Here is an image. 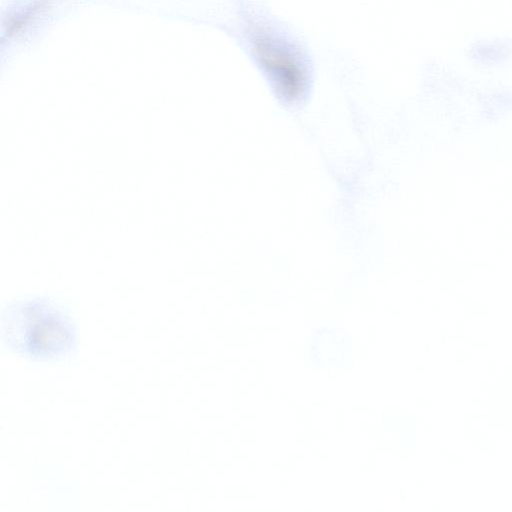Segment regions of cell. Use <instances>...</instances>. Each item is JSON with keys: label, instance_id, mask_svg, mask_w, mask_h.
<instances>
[{"label": "cell", "instance_id": "obj_1", "mask_svg": "<svg viewBox=\"0 0 512 512\" xmlns=\"http://www.w3.org/2000/svg\"><path fill=\"white\" fill-rule=\"evenodd\" d=\"M1 341L9 351L31 360H60L75 350L76 325L49 298L17 300L2 311Z\"/></svg>", "mask_w": 512, "mask_h": 512}]
</instances>
